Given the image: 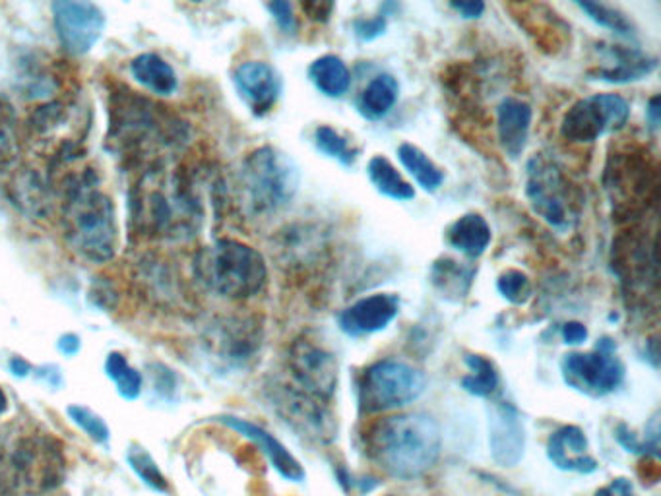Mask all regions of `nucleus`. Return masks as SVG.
Returning a JSON list of instances; mask_svg holds the SVG:
<instances>
[{
	"label": "nucleus",
	"mask_w": 661,
	"mask_h": 496,
	"mask_svg": "<svg viewBox=\"0 0 661 496\" xmlns=\"http://www.w3.org/2000/svg\"><path fill=\"white\" fill-rule=\"evenodd\" d=\"M204 204L193 175L182 167L154 166L140 171L128 190V229L144 241H180L198 235Z\"/></svg>",
	"instance_id": "1"
},
{
	"label": "nucleus",
	"mask_w": 661,
	"mask_h": 496,
	"mask_svg": "<svg viewBox=\"0 0 661 496\" xmlns=\"http://www.w3.org/2000/svg\"><path fill=\"white\" fill-rule=\"evenodd\" d=\"M107 150L125 159L128 166H159L166 150H177L187 142V127L177 115L128 88L109 93Z\"/></svg>",
	"instance_id": "2"
},
{
	"label": "nucleus",
	"mask_w": 661,
	"mask_h": 496,
	"mask_svg": "<svg viewBox=\"0 0 661 496\" xmlns=\"http://www.w3.org/2000/svg\"><path fill=\"white\" fill-rule=\"evenodd\" d=\"M363 444L368 458L394 479L412 482L433 469L443 452V433L428 414H399L373 423Z\"/></svg>",
	"instance_id": "3"
},
{
	"label": "nucleus",
	"mask_w": 661,
	"mask_h": 496,
	"mask_svg": "<svg viewBox=\"0 0 661 496\" xmlns=\"http://www.w3.org/2000/svg\"><path fill=\"white\" fill-rule=\"evenodd\" d=\"M62 229L68 245L93 264L114 260L119 248V221L115 204L98 187L91 169L70 175L65 181Z\"/></svg>",
	"instance_id": "4"
},
{
	"label": "nucleus",
	"mask_w": 661,
	"mask_h": 496,
	"mask_svg": "<svg viewBox=\"0 0 661 496\" xmlns=\"http://www.w3.org/2000/svg\"><path fill=\"white\" fill-rule=\"evenodd\" d=\"M300 169L292 156L263 146L243 159L235 188L243 210L253 218H270L286 210L299 192Z\"/></svg>",
	"instance_id": "5"
},
{
	"label": "nucleus",
	"mask_w": 661,
	"mask_h": 496,
	"mask_svg": "<svg viewBox=\"0 0 661 496\" xmlns=\"http://www.w3.org/2000/svg\"><path fill=\"white\" fill-rule=\"evenodd\" d=\"M195 274L208 291L231 301L253 299L268 284V264L263 252L227 237L198 250Z\"/></svg>",
	"instance_id": "6"
},
{
	"label": "nucleus",
	"mask_w": 661,
	"mask_h": 496,
	"mask_svg": "<svg viewBox=\"0 0 661 496\" xmlns=\"http://www.w3.org/2000/svg\"><path fill=\"white\" fill-rule=\"evenodd\" d=\"M65 477L67 458L51 435L22 436L0 452V490L10 495H46L59 489Z\"/></svg>",
	"instance_id": "7"
},
{
	"label": "nucleus",
	"mask_w": 661,
	"mask_h": 496,
	"mask_svg": "<svg viewBox=\"0 0 661 496\" xmlns=\"http://www.w3.org/2000/svg\"><path fill=\"white\" fill-rule=\"evenodd\" d=\"M427 388V378L412 365L383 359L363 369L357 383L361 414L375 415L414 404Z\"/></svg>",
	"instance_id": "8"
},
{
	"label": "nucleus",
	"mask_w": 661,
	"mask_h": 496,
	"mask_svg": "<svg viewBox=\"0 0 661 496\" xmlns=\"http://www.w3.org/2000/svg\"><path fill=\"white\" fill-rule=\"evenodd\" d=\"M526 198L535 216L559 231L579 219L580 200L563 169L547 153H535L526 166Z\"/></svg>",
	"instance_id": "9"
},
{
	"label": "nucleus",
	"mask_w": 661,
	"mask_h": 496,
	"mask_svg": "<svg viewBox=\"0 0 661 496\" xmlns=\"http://www.w3.org/2000/svg\"><path fill=\"white\" fill-rule=\"evenodd\" d=\"M561 375L572 390L588 398H605L623 386L627 367L616 355L615 341L605 336L598 339L592 351L564 355Z\"/></svg>",
	"instance_id": "10"
},
{
	"label": "nucleus",
	"mask_w": 661,
	"mask_h": 496,
	"mask_svg": "<svg viewBox=\"0 0 661 496\" xmlns=\"http://www.w3.org/2000/svg\"><path fill=\"white\" fill-rule=\"evenodd\" d=\"M631 119V103L619 93H594L572 103L563 115L561 136L571 143H594L619 132Z\"/></svg>",
	"instance_id": "11"
},
{
	"label": "nucleus",
	"mask_w": 661,
	"mask_h": 496,
	"mask_svg": "<svg viewBox=\"0 0 661 496\" xmlns=\"http://www.w3.org/2000/svg\"><path fill=\"white\" fill-rule=\"evenodd\" d=\"M289 373L294 378L295 388L305 391L320 401H331L338 388V359L324 346H318L315 339H295L287 355Z\"/></svg>",
	"instance_id": "12"
},
{
	"label": "nucleus",
	"mask_w": 661,
	"mask_h": 496,
	"mask_svg": "<svg viewBox=\"0 0 661 496\" xmlns=\"http://www.w3.org/2000/svg\"><path fill=\"white\" fill-rule=\"evenodd\" d=\"M603 182L608 192L613 196L616 214L624 211L627 216H631L648 200L650 188L655 190L658 173L655 167L648 158H642L639 151H623L609 159Z\"/></svg>",
	"instance_id": "13"
},
{
	"label": "nucleus",
	"mask_w": 661,
	"mask_h": 496,
	"mask_svg": "<svg viewBox=\"0 0 661 496\" xmlns=\"http://www.w3.org/2000/svg\"><path fill=\"white\" fill-rule=\"evenodd\" d=\"M53 20L60 47L72 57L90 53L106 30L103 10L86 0L55 2Z\"/></svg>",
	"instance_id": "14"
},
{
	"label": "nucleus",
	"mask_w": 661,
	"mask_h": 496,
	"mask_svg": "<svg viewBox=\"0 0 661 496\" xmlns=\"http://www.w3.org/2000/svg\"><path fill=\"white\" fill-rule=\"evenodd\" d=\"M263 326L253 316L221 318L206 331V346L210 354L226 363L227 367L240 369L255 361L263 347Z\"/></svg>",
	"instance_id": "15"
},
{
	"label": "nucleus",
	"mask_w": 661,
	"mask_h": 496,
	"mask_svg": "<svg viewBox=\"0 0 661 496\" xmlns=\"http://www.w3.org/2000/svg\"><path fill=\"white\" fill-rule=\"evenodd\" d=\"M234 86L248 111L258 119L272 113L284 93V78L278 68L264 61L243 62L235 68Z\"/></svg>",
	"instance_id": "16"
},
{
	"label": "nucleus",
	"mask_w": 661,
	"mask_h": 496,
	"mask_svg": "<svg viewBox=\"0 0 661 496\" xmlns=\"http://www.w3.org/2000/svg\"><path fill=\"white\" fill-rule=\"evenodd\" d=\"M489 450L499 466H519L526 452V427L511 401L489 407Z\"/></svg>",
	"instance_id": "17"
},
{
	"label": "nucleus",
	"mask_w": 661,
	"mask_h": 496,
	"mask_svg": "<svg viewBox=\"0 0 661 496\" xmlns=\"http://www.w3.org/2000/svg\"><path fill=\"white\" fill-rule=\"evenodd\" d=\"M399 307L402 301L398 295H368L338 313L336 323L349 338H365L386 330L398 318Z\"/></svg>",
	"instance_id": "18"
},
{
	"label": "nucleus",
	"mask_w": 661,
	"mask_h": 496,
	"mask_svg": "<svg viewBox=\"0 0 661 496\" xmlns=\"http://www.w3.org/2000/svg\"><path fill=\"white\" fill-rule=\"evenodd\" d=\"M279 407L287 423H292L300 436L315 438L318 443H331L336 436L334 415L326 401L313 398L295 386H289L279 398Z\"/></svg>",
	"instance_id": "19"
},
{
	"label": "nucleus",
	"mask_w": 661,
	"mask_h": 496,
	"mask_svg": "<svg viewBox=\"0 0 661 496\" xmlns=\"http://www.w3.org/2000/svg\"><path fill=\"white\" fill-rule=\"evenodd\" d=\"M216 421L226 425L231 430H237L239 435L245 436L248 440H253L263 450L264 456L270 459L272 467L287 482L303 483L307 479V474L300 466L299 459L295 458L294 454L287 450L286 446L279 443L276 436L270 435L260 425L250 423L248 419H240L235 415H219V417H216Z\"/></svg>",
	"instance_id": "20"
},
{
	"label": "nucleus",
	"mask_w": 661,
	"mask_h": 496,
	"mask_svg": "<svg viewBox=\"0 0 661 496\" xmlns=\"http://www.w3.org/2000/svg\"><path fill=\"white\" fill-rule=\"evenodd\" d=\"M547 458L556 469L571 474L590 475L600 467L590 454L586 433L576 425H564L549 436Z\"/></svg>",
	"instance_id": "21"
},
{
	"label": "nucleus",
	"mask_w": 661,
	"mask_h": 496,
	"mask_svg": "<svg viewBox=\"0 0 661 496\" xmlns=\"http://www.w3.org/2000/svg\"><path fill=\"white\" fill-rule=\"evenodd\" d=\"M532 119V106L522 99L509 96L496 107V136L506 158L516 161L526 150Z\"/></svg>",
	"instance_id": "22"
},
{
	"label": "nucleus",
	"mask_w": 661,
	"mask_h": 496,
	"mask_svg": "<svg viewBox=\"0 0 661 496\" xmlns=\"http://www.w3.org/2000/svg\"><path fill=\"white\" fill-rule=\"evenodd\" d=\"M605 59L608 62L603 67L588 70V76L600 82L632 83L644 80L658 68L655 57L623 46H609Z\"/></svg>",
	"instance_id": "23"
},
{
	"label": "nucleus",
	"mask_w": 661,
	"mask_h": 496,
	"mask_svg": "<svg viewBox=\"0 0 661 496\" xmlns=\"http://www.w3.org/2000/svg\"><path fill=\"white\" fill-rule=\"evenodd\" d=\"M519 8L522 10L520 26H524L527 36L534 39L535 46H540V49L547 53H556L559 49H563L571 28L553 10H549L545 4H527Z\"/></svg>",
	"instance_id": "24"
},
{
	"label": "nucleus",
	"mask_w": 661,
	"mask_h": 496,
	"mask_svg": "<svg viewBox=\"0 0 661 496\" xmlns=\"http://www.w3.org/2000/svg\"><path fill=\"white\" fill-rule=\"evenodd\" d=\"M491 227L481 214L470 211L446 229V242L467 258H480L491 245Z\"/></svg>",
	"instance_id": "25"
},
{
	"label": "nucleus",
	"mask_w": 661,
	"mask_h": 496,
	"mask_svg": "<svg viewBox=\"0 0 661 496\" xmlns=\"http://www.w3.org/2000/svg\"><path fill=\"white\" fill-rule=\"evenodd\" d=\"M398 80L392 75H376L361 91L355 107L365 121H383L398 103Z\"/></svg>",
	"instance_id": "26"
},
{
	"label": "nucleus",
	"mask_w": 661,
	"mask_h": 496,
	"mask_svg": "<svg viewBox=\"0 0 661 496\" xmlns=\"http://www.w3.org/2000/svg\"><path fill=\"white\" fill-rule=\"evenodd\" d=\"M130 72L135 76L136 82L142 83L146 90L161 98L174 96L179 88V78L175 68L158 53L138 54L130 62Z\"/></svg>",
	"instance_id": "27"
},
{
	"label": "nucleus",
	"mask_w": 661,
	"mask_h": 496,
	"mask_svg": "<svg viewBox=\"0 0 661 496\" xmlns=\"http://www.w3.org/2000/svg\"><path fill=\"white\" fill-rule=\"evenodd\" d=\"M307 76L316 90L326 98H344L352 88V72L338 54H323L315 59L308 65Z\"/></svg>",
	"instance_id": "28"
},
{
	"label": "nucleus",
	"mask_w": 661,
	"mask_h": 496,
	"mask_svg": "<svg viewBox=\"0 0 661 496\" xmlns=\"http://www.w3.org/2000/svg\"><path fill=\"white\" fill-rule=\"evenodd\" d=\"M367 177L378 195L386 196L396 202H410L415 198V188L402 177L398 169L384 156L371 158Z\"/></svg>",
	"instance_id": "29"
},
{
	"label": "nucleus",
	"mask_w": 661,
	"mask_h": 496,
	"mask_svg": "<svg viewBox=\"0 0 661 496\" xmlns=\"http://www.w3.org/2000/svg\"><path fill=\"white\" fill-rule=\"evenodd\" d=\"M474 276V268L462 266L452 258H441L431 268V281H433L436 291L443 294L446 299H454V301H460L462 297L470 294Z\"/></svg>",
	"instance_id": "30"
},
{
	"label": "nucleus",
	"mask_w": 661,
	"mask_h": 496,
	"mask_svg": "<svg viewBox=\"0 0 661 496\" xmlns=\"http://www.w3.org/2000/svg\"><path fill=\"white\" fill-rule=\"evenodd\" d=\"M398 159L407 173L412 175L414 181L428 195H433L438 188L443 187V169L436 166L435 161L414 143H399Z\"/></svg>",
	"instance_id": "31"
},
{
	"label": "nucleus",
	"mask_w": 661,
	"mask_h": 496,
	"mask_svg": "<svg viewBox=\"0 0 661 496\" xmlns=\"http://www.w3.org/2000/svg\"><path fill=\"white\" fill-rule=\"evenodd\" d=\"M10 190H12V200L26 214L36 216V218H46L47 211H49V190L38 175L31 173V171L16 175Z\"/></svg>",
	"instance_id": "32"
},
{
	"label": "nucleus",
	"mask_w": 661,
	"mask_h": 496,
	"mask_svg": "<svg viewBox=\"0 0 661 496\" xmlns=\"http://www.w3.org/2000/svg\"><path fill=\"white\" fill-rule=\"evenodd\" d=\"M464 363H466L470 373L460 380L462 388L475 398H491L499 390V384H501V376H499L495 363L487 359L485 355L477 354H467L464 357Z\"/></svg>",
	"instance_id": "33"
},
{
	"label": "nucleus",
	"mask_w": 661,
	"mask_h": 496,
	"mask_svg": "<svg viewBox=\"0 0 661 496\" xmlns=\"http://www.w3.org/2000/svg\"><path fill=\"white\" fill-rule=\"evenodd\" d=\"M161 260H144L140 262V284L148 287V294L156 301H177L179 297V278L169 270Z\"/></svg>",
	"instance_id": "34"
},
{
	"label": "nucleus",
	"mask_w": 661,
	"mask_h": 496,
	"mask_svg": "<svg viewBox=\"0 0 661 496\" xmlns=\"http://www.w3.org/2000/svg\"><path fill=\"white\" fill-rule=\"evenodd\" d=\"M313 143H315L316 151H320L326 158L338 161L339 166L354 167L361 156L359 148H354V143L347 136L328 125L315 128Z\"/></svg>",
	"instance_id": "35"
},
{
	"label": "nucleus",
	"mask_w": 661,
	"mask_h": 496,
	"mask_svg": "<svg viewBox=\"0 0 661 496\" xmlns=\"http://www.w3.org/2000/svg\"><path fill=\"white\" fill-rule=\"evenodd\" d=\"M20 153L18 113L8 96L0 93V169L12 166Z\"/></svg>",
	"instance_id": "36"
},
{
	"label": "nucleus",
	"mask_w": 661,
	"mask_h": 496,
	"mask_svg": "<svg viewBox=\"0 0 661 496\" xmlns=\"http://www.w3.org/2000/svg\"><path fill=\"white\" fill-rule=\"evenodd\" d=\"M576 7L584 12V14L600 28L613 31L621 38H634L637 36V28L632 23L631 18L621 12L619 8L611 7V4H603V2H576Z\"/></svg>",
	"instance_id": "37"
},
{
	"label": "nucleus",
	"mask_w": 661,
	"mask_h": 496,
	"mask_svg": "<svg viewBox=\"0 0 661 496\" xmlns=\"http://www.w3.org/2000/svg\"><path fill=\"white\" fill-rule=\"evenodd\" d=\"M106 373L117 384L120 398L136 399L142 394V375L119 351L107 355Z\"/></svg>",
	"instance_id": "38"
},
{
	"label": "nucleus",
	"mask_w": 661,
	"mask_h": 496,
	"mask_svg": "<svg viewBox=\"0 0 661 496\" xmlns=\"http://www.w3.org/2000/svg\"><path fill=\"white\" fill-rule=\"evenodd\" d=\"M616 443L623 446L624 450L642 456H654L660 458V427H658V415L647 427V435L637 436L624 423H621L615 430Z\"/></svg>",
	"instance_id": "39"
},
{
	"label": "nucleus",
	"mask_w": 661,
	"mask_h": 496,
	"mask_svg": "<svg viewBox=\"0 0 661 496\" xmlns=\"http://www.w3.org/2000/svg\"><path fill=\"white\" fill-rule=\"evenodd\" d=\"M127 462L132 467L140 479H142L150 489L166 493L169 489V483L164 472L159 469L156 459L151 458L150 452L142 448V446H130L127 452Z\"/></svg>",
	"instance_id": "40"
},
{
	"label": "nucleus",
	"mask_w": 661,
	"mask_h": 496,
	"mask_svg": "<svg viewBox=\"0 0 661 496\" xmlns=\"http://www.w3.org/2000/svg\"><path fill=\"white\" fill-rule=\"evenodd\" d=\"M496 291L501 294L504 301L516 305V307H524L534 295V286H532V279L527 278V274L511 268V270L503 271L496 279Z\"/></svg>",
	"instance_id": "41"
},
{
	"label": "nucleus",
	"mask_w": 661,
	"mask_h": 496,
	"mask_svg": "<svg viewBox=\"0 0 661 496\" xmlns=\"http://www.w3.org/2000/svg\"><path fill=\"white\" fill-rule=\"evenodd\" d=\"M68 417L72 419L76 427H80L86 435L90 436L93 443L106 444L111 438V430L107 427V423L101 419V415L91 411L90 407L70 406Z\"/></svg>",
	"instance_id": "42"
},
{
	"label": "nucleus",
	"mask_w": 661,
	"mask_h": 496,
	"mask_svg": "<svg viewBox=\"0 0 661 496\" xmlns=\"http://www.w3.org/2000/svg\"><path fill=\"white\" fill-rule=\"evenodd\" d=\"M388 28V16L378 14L373 18H357L354 20L355 38L359 39L361 43H371L378 38H383Z\"/></svg>",
	"instance_id": "43"
},
{
	"label": "nucleus",
	"mask_w": 661,
	"mask_h": 496,
	"mask_svg": "<svg viewBox=\"0 0 661 496\" xmlns=\"http://www.w3.org/2000/svg\"><path fill=\"white\" fill-rule=\"evenodd\" d=\"M266 8H268L272 18L278 23L279 30L284 31V33H295V30H297V18H295L294 7L289 2L278 0V2L266 4Z\"/></svg>",
	"instance_id": "44"
},
{
	"label": "nucleus",
	"mask_w": 661,
	"mask_h": 496,
	"mask_svg": "<svg viewBox=\"0 0 661 496\" xmlns=\"http://www.w3.org/2000/svg\"><path fill=\"white\" fill-rule=\"evenodd\" d=\"M90 299L96 307L103 310L115 309V305H117V294H115L109 284H99V286L93 284L90 291Z\"/></svg>",
	"instance_id": "45"
},
{
	"label": "nucleus",
	"mask_w": 661,
	"mask_h": 496,
	"mask_svg": "<svg viewBox=\"0 0 661 496\" xmlns=\"http://www.w3.org/2000/svg\"><path fill=\"white\" fill-rule=\"evenodd\" d=\"M561 338L566 346H582L588 339V328L584 324L566 323L561 330Z\"/></svg>",
	"instance_id": "46"
},
{
	"label": "nucleus",
	"mask_w": 661,
	"mask_h": 496,
	"mask_svg": "<svg viewBox=\"0 0 661 496\" xmlns=\"http://www.w3.org/2000/svg\"><path fill=\"white\" fill-rule=\"evenodd\" d=\"M451 8L466 20H477L485 12V2H481V0H460V2H451Z\"/></svg>",
	"instance_id": "47"
},
{
	"label": "nucleus",
	"mask_w": 661,
	"mask_h": 496,
	"mask_svg": "<svg viewBox=\"0 0 661 496\" xmlns=\"http://www.w3.org/2000/svg\"><path fill=\"white\" fill-rule=\"evenodd\" d=\"M594 496H637L634 495V485L624 477H616L613 482L601 487Z\"/></svg>",
	"instance_id": "48"
},
{
	"label": "nucleus",
	"mask_w": 661,
	"mask_h": 496,
	"mask_svg": "<svg viewBox=\"0 0 661 496\" xmlns=\"http://www.w3.org/2000/svg\"><path fill=\"white\" fill-rule=\"evenodd\" d=\"M334 10V2H307L303 4V12L315 20V22H326Z\"/></svg>",
	"instance_id": "49"
},
{
	"label": "nucleus",
	"mask_w": 661,
	"mask_h": 496,
	"mask_svg": "<svg viewBox=\"0 0 661 496\" xmlns=\"http://www.w3.org/2000/svg\"><path fill=\"white\" fill-rule=\"evenodd\" d=\"M80 347H82V341H80V338L76 334H65L59 339V351L60 354L68 355V357L78 354Z\"/></svg>",
	"instance_id": "50"
},
{
	"label": "nucleus",
	"mask_w": 661,
	"mask_h": 496,
	"mask_svg": "<svg viewBox=\"0 0 661 496\" xmlns=\"http://www.w3.org/2000/svg\"><path fill=\"white\" fill-rule=\"evenodd\" d=\"M647 121L652 130L660 128V96H654L648 101Z\"/></svg>",
	"instance_id": "51"
},
{
	"label": "nucleus",
	"mask_w": 661,
	"mask_h": 496,
	"mask_svg": "<svg viewBox=\"0 0 661 496\" xmlns=\"http://www.w3.org/2000/svg\"><path fill=\"white\" fill-rule=\"evenodd\" d=\"M8 367H10V373L18 376V378H23V376H28L31 373V365L23 357H12L10 363H8Z\"/></svg>",
	"instance_id": "52"
},
{
	"label": "nucleus",
	"mask_w": 661,
	"mask_h": 496,
	"mask_svg": "<svg viewBox=\"0 0 661 496\" xmlns=\"http://www.w3.org/2000/svg\"><path fill=\"white\" fill-rule=\"evenodd\" d=\"M8 411V396L7 391L0 388V415H4Z\"/></svg>",
	"instance_id": "53"
},
{
	"label": "nucleus",
	"mask_w": 661,
	"mask_h": 496,
	"mask_svg": "<svg viewBox=\"0 0 661 496\" xmlns=\"http://www.w3.org/2000/svg\"><path fill=\"white\" fill-rule=\"evenodd\" d=\"M392 496V495H391Z\"/></svg>",
	"instance_id": "54"
}]
</instances>
